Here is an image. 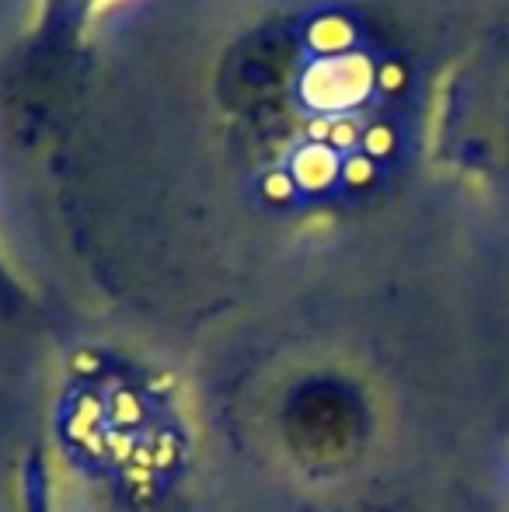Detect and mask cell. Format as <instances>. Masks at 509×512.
I'll return each mask as SVG.
<instances>
[{"mask_svg":"<svg viewBox=\"0 0 509 512\" xmlns=\"http://www.w3.org/2000/svg\"><path fill=\"white\" fill-rule=\"evenodd\" d=\"M53 422L63 457L133 506L161 499L189 467L192 429L168 380L112 352L70 356Z\"/></svg>","mask_w":509,"mask_h":512,"instance_id":"obj_1","label":"cell"},{"mask_svg":"<svg viewBox=\"0 0 509 512\" xmlns=\"http://www.w3.org/2000/svg\"><path fill=\"white\" fill-rule=\"evenodd\" d=\"M272 425L283 457L304 478H332L360 457L367 439V401L349 377L314 366L279 391Z\"/></svg>","mask_w":509,"mask_h":512,"instance_id":"obj_2","label":"cell"},{"mask_svg":"<svg viewBox=\"0 0 509 512\" xmlns=\"http://www.w3.org/2000/svg\"><path fill=\"white\" fill-rule=\"evenodd\" d=\"M18 506L21 512H56V488L49 474L46 453L28 450L18 471Z\"/></svg>","mask_w":509,"mask_h":512,"instance_id":"obj_3","label":"cell"}]
</instances>
